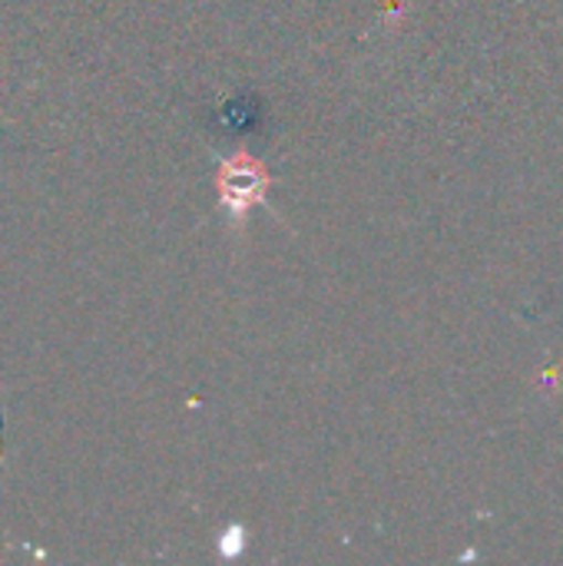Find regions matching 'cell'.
Returning <instances> with one entry per match:
<instances>
[{
    "label": "cell",
    "instance_id": "obj_1",
    "mask_svg": "<svg viewBox=\"0 0 563 566\" xmlns=\"http://www.w3.org/2000/svg\"><path fill=\"white\" fill-rule=\"evenodd\" d=\"M262 186H265V176L259 172V166H249L246 159H239V163L229 166L226 176H222V199H226L236 212H242L249 202H259Z\"/></svg>",
    "mask_w": 563,
    "mask_h": 566
}]
</instances>
